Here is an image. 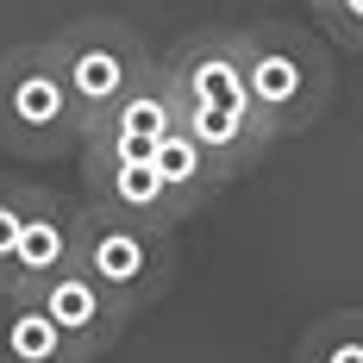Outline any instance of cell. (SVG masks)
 Masks as SVG:
<instances>
[{
	"instance_id": "1",
	"label": "cell",
	"mask_w": 363,
	"mask_h": 363,
	"mask_svg": "<svg viewBox=\"0 0 363 363\" xmlns=\"http://www.w3.org/2000/svg\"><path fill=\"white\" fill-rule=\"evenodd\" d=\"M238 50H245V94L276 138L320 125V113L332 107V50L307 26L257 19L238 32Z\"/></svg>"
},
{
	"instance_id": "2",
	"label": "cell",
	"mask_w": 363,
	"mask_h": 363,
	"mask_svg": "<svg viewBox=\"0 0 363 363\" xmlns=\"http://www.w3.org/2000/svg\"><path fill=\"white\" fill-rule=\"evenodd\" d=\"M82 145V113L63 82V63L44 44H6L0 50V150L50 163Z\"/></svg>"
},
{
	"instance_id": "3",
	"label": "cell",
	"mask_w": 363,
	"mask_h": 363,
	"mask_svg": "<svg viewBox=\"0 0 363 363\" xmlns=\"http://www.w3.org/2000/svg\"><path fill=\"white\" fill-rule=\"evenodd\" d=\"M82 269L138 320L150 313L169 282H176V232L169 225H145V219L107 213L88 201V225H82Z\"/></svg>"
},
{
	"instance_id": "4",
	"label": "cell",
	"mask_w": 363,
	"mask_h": 363,
	"mask_svg": "<svg viewBox=\"0 0 363 363\" xmlns=\"http://www.w3.org/2000/svg\"><path fill=\"white\" fill-rule=\"evenodd\" d=\"M57 63H63V82L75 94V113H82V138L113 113V101L125 88H138V75L157 69V57L145 50V38L119 19H75L50 38Z\"/></svg>"
},
{
	"instance_id": "5",
	"label": "cell",
	"mask_w": 363,
	"mask_h": 363,
	"mask_svg": "<svg viewBox=\"0 0 363 363\" xmlns=\"http://www.w3.org/2000/svg\"><path fill=\"white\" fill-rule=\"evenodd\" d=\"M82 225H88V194H57V188L32 182V207H26V232H19L6 294H26L50 276L75 269L82 263Z\"/></svg>"
},
{
	"instance_id": "6",
	"label": "cell",
	"mask_w": 363,
	"mask_h": 363,
	"mask_svg": "<svg viewBox=\"0 0 363 363\" xmlns=\"http://www.w3.org/2000/svg\"><path fill=\"white\" fill-rule=\"evenodd\" d=\"M157 63H163V75H169L182 113H188V107L251 101V94H245V50H238V32H219V26L188 32V38H176Z\"/></svg>"
},
{
	"instance_id": "7",
	"label": "cell",
	"mask_w": 363,
	"mask_h": 363,
	"mask_svg": "<svg viewBox=\"0 0 363 363\" xmlns=\"http://www.w3.org/2000/svg\"><path fill=\"white\" fill-rule=\"evenodd\" d=\"M82 182H88V201L107 207V213H125V219H145V225H169L182 232L188 219L176 213L169 188L157 176L150 157H125V150H107V145H82Z\"/></svg>"
},
{
	"instance_id": "8",
	"label": "cell",
	"mask_w": 363,
	"mask_h": 363,
	"mask_svg": "<svg viewBox=\"0 0 363 363\" xmlns=\"http://www.w3.org/2000/svg\"><path fill=\"white\" fill-rule=\"evenodd\" d=\"M19 301H32L38 313H50V320L69 332L94 363L107 357L113 345L125 338V326H132V313H125V307H119V301H113V294L82 269V263L63 269V276H50V282H38V289H26Z\"/></svg>"
},
{
	"instance_id": "9",
	"label": "cell",
	"mask_w": 363,
	"mask_h": 363,
	"mask_svg": "<svg viewBox=\"0 0 363 363\" xmlns=\"http://www.w3.org/2000/svg\"><path fill=\"white\" fill-rule=\"evenodd\" d=\"M176 125H182V101H176V88H169V75H163V63H157V69L138 75V88H125V94L113 101V113L82 138V145H107V150H125V157H150Z\"/></svg>"
},
{
	"instance_id": "10",
	"label": "cell",
	"mask_w": 363,
	"mask_h": 363,
	"mask_svg": "<svg viewBox=\"0 0 363 363\" xmlns=\"http://www.w3.org/2000/svg\"><path fill=\"white\" fill-rule=\"evenodd\" d=\"M182 125L194 132V145L207 150V163L219 169V182H238L263 163V150L276 145V132L263 125V113L251 101H225V107H188Z\"/></svg>"
},
{
	"instance_id": "11",
	"label": "cell",
	"mask_w": 363,
	"mask_h": 363,
	"mask_svg": "<svg viewBox=\"0 0 363 363\" xmlns=\"http://www.w3.org/2000/svg\"><path fill=\"white\" fill-rule=\"evenodd\" d=\"M0 363H94L50 313H38L32 301L0 294Z\"/></svg>"
},
{
	"instance_id": "12",
	"label": "cell",
	"mask_w": 363,
	"mask_h": 363,
	"mask_svg": "<svg viewBox=\"0 0 363 363\" xmlns=\"http://www.w3.org/2000/svg\"><path fill=\"white\" fill-rule=\"evenodd\" d=\"M150 163H157V176H163V188H169V201H176L182 219L207 213V201L225 188V182H219V169L207 163V150L194 145V132H188V125H176L163 145L150 150Z\"/></svg>"
},
{
	"instance_id": "13",
	"label": "cell",
	"mask_w": 363,
	"mask_h": 363,
	"mask_svg": "<svg viewBox=\"0 0 363 363\" xmlns=\"http://www.w3.org/2000/svg\"><path fill=\"white\" fill-rule=\"evenodd\" d=\"M294 363H363V307H338L320 313L313 326L301 332Z\"/></svg>"
},
{
	"instance_id": "14",
	"label": "cell",
	"mask_w": 363,
	"mask_h": 363,
	"mask_svg": "<svg viewBox=\"0 0 363 363\" xmlns=\"http://www.w3.org/2000/svg\"><path fill=\"white\" fill-rule=\"evenodd\" d=\"M26 207H32V182H19V176H0V294H6V282H13V257H19Z\"/></svg>"
},
{
	"instance_id": "15",
	"label": "cell",
	"mask_w": 363,
	"mask_h": 363,
	"mask_svg": "<svg viewBox=\"0 0 363 363\" xmlns=\"http://www.w3.org/2000/svg\"><path fill=\"white\" fill-rule=\"evenodd\" d=\"M313 13H320V26H326L332 44L363 50V0H313Z\"/></svg>"
},
{
	"instance_id": "16",
	"label": "cell",
	"mask_w": 363,
	"mask_h": 363,
	"mask_svg": "<svg viewBox=\"0 0 363 363\" xmlns=\"http://www.w3.org/2000/svg\"><path fill=\"white\" fill-rule=\"evenodd\" d=\"M307 6H313V0H307Z\"/></svg>"
}]
</instances>
